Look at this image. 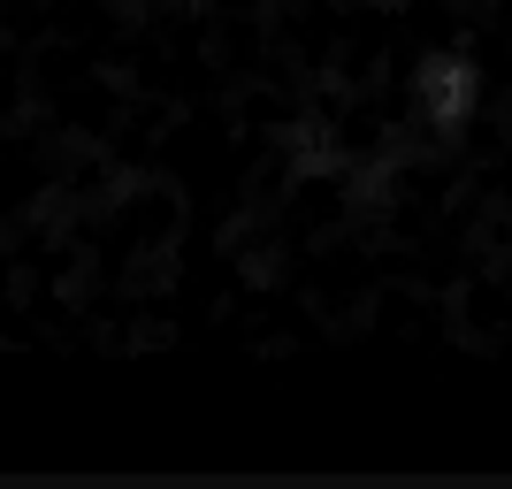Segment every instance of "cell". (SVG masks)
<instances>
[{"instance_id": "obj_1", "label": "cell", "mask_w": 512, "mask_h": 489, "mask_svg": "<svg viewBox=\"0 0 512 489\" xmlns=\"http://www.w3.org/2000/svg\"><path fill=\"white\" fill-rule=\"evenodd\" d=\"M512 0H0V253L153 268L360 184L421 39Z\"/></svg>"}]
</instances>
